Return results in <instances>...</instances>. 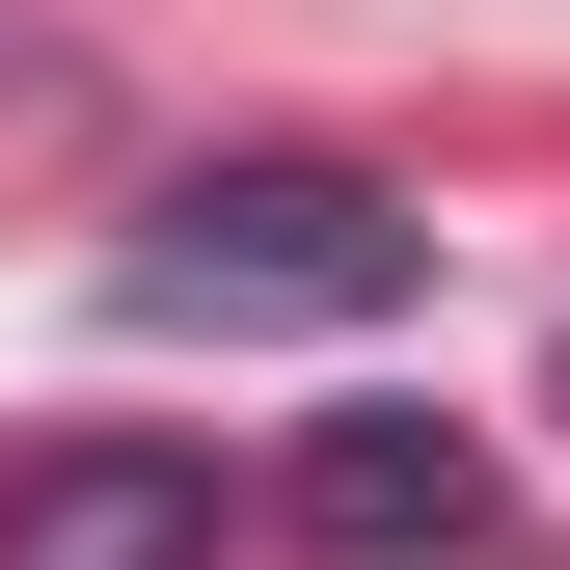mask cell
<instances>
[{
	"label": "cell",
	"instance_id": "obj_1",
	"mask_svg": "<svg viewBox=\"0 0 570 570\" xmlns=\"http://www.w3.org/2000/svg\"><path fill=\"white\" fill-rule=\"evenodd\" d=\"M435 299V218H407L381 164H326V136H245V164H190V190H136V245H109V326H407Z\"/></svg>",
	"mask_w": 570,
	"mask_h": 570
},
{
	"label": "cell",
	"instance_id": "obj_2",
	"mask_svg": "<svg viewBox=\"0 0 570 570\" xmlns=\"http://www.w3.org/2000/svg\"><path fill=\"white\" fill-rule=\"evenodd\" d=\"M299 543H326V570H489L517 489H489L462 407H326V435H299Z\"/></svg>",
	"mask_w": 570,
	"mask_h": 570
},
{
	"label": "cell",
	"instance_id": "obj_3",
	"mask_svg": "<svg viewBox=\"0 0 570 570\" xmlns=\"http://www.w3.org/2000/svg\"><path fill=\"white\" fill-rule=\"evenodd\" d=\"M0 570H218V462L190 435H28L0 462Z\"/></svg>",
	"mask_w": 570,
	"mask_h": 570
}]
</instances>
